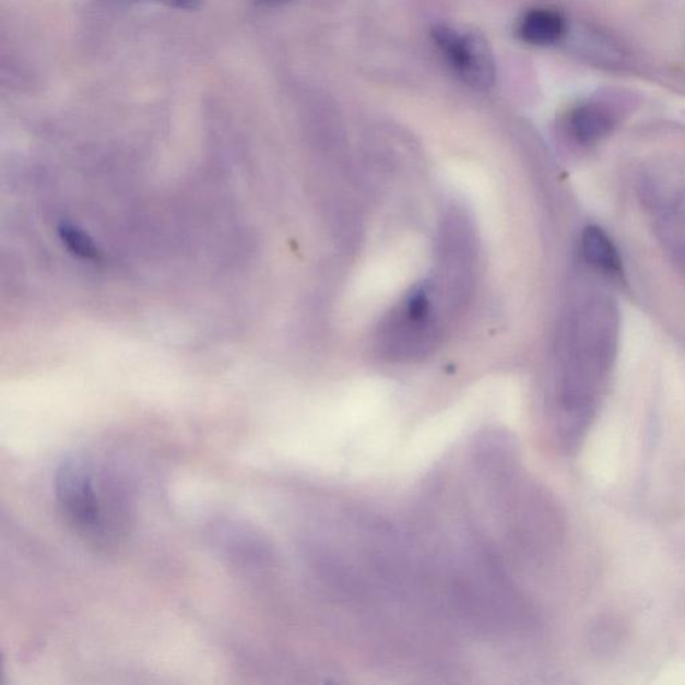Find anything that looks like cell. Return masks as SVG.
Segmentation results:
<instances>
[{
  "label": "cell",
  "mask_w": 685,
  "mask_h": 685,
  "mask_svg": "<svg viewBox=\"0 0 685 685\" xmlns=\"http://www.w3.org/2000/svg\"><path fill=\"white\" fill-rule=\"evenodd\" d=\"M615 127L611 111L606 107L593 104L577 106L568 118V129L576 141L592 145L611 133Z\"/></svg>",
  "instance_id": "277c9868"
},
{
  "label": "cell",
  "mask_w": 685,
  "mask_h": 685,
  "mask_svg": "<svg viewBox=\"0 0 685 685\" xmlns=\"http://www.w3.org/2000/svg\"><path fill=\"white\" fill-rule=\"evenodd\" d=\"M432 37L468 85L479 91L493 87L496 82V62L484 34L475 29L460 33L448 25H437L432 29Z\"/></svg>",
  "instance_id": "3957f363"
},
{
  "label": "cell",
  "mask_w": 685,
  "mask_h": 685,
  "mask_svg": "<svg viewBox=\"0 0 685 685\" xmlns=\"http://www.w3.org/2000/svg\"><path fill=\"white\" fill-rule=\"evenodd\" d=\"M54 494L61 515L80 538L107 546L118 538L122 515L116 492L85 457L70 456L54 475Z\"/></svg>",
  "instance_id": "6da1fadb"
},
{
  "label": "cell",
  "mask_w": 685,
  "mask_h": 685,
  "mask_svg": "<svg viewBox=\"0 0 685 685\" xmlns=\"http://www.w3.org/2000/svg\"><path fill=\"white\" fill-rule=\"evenodd\" d=\"M440 336V320L403 300L383 321L380 353L392 361H413L430 354Z\"/></svg>",
  "instance_id": "7a4b0ae2"
},
{
  "label": "cell",
  "mask_w": 685,
  "mask_h": 685,
  "mask_svg": "<svg viewBox=\"0 0 685 685\" xmlns=\"http://www.w3.org/2000/svg\"><path fill=\"white\" fill-rule=\"evenodd\" d=\"M565 21L562 14L550 9L530 10L518 25L523 42L534 46H550L562 39Z\"/></svg>",
  "instance_id": "8992f818"
},
{
  "label": "cell",
  "mask_w": 685,
  "mask_h": 685,
  "mask_svg": "<svg viewBox=\"0 0 685 685\" xmlns=\"http://www.w3.org/2000/svg\"><path fill=\"white\" fill-rule=\"evenodd\" d=\"M153 2L163 3L170 9L193 11L200 9L202 0H153Z\"/></svg>",
  "instance_id": "52a82bcc"
},
{
  "label": "cell",
  "mask_w": 685,
  "mask_h": 685,
  "mask_svg": "<svg viewBox=\"0 0 685 685\" xmlns=\"http://www.w3.org/2000/svg\"><path fill=\"white\" fill-rule=\"evenodd\" d=\"M583 258L598 270L615 277L624 276L622 256L612 238L598 225H589L581 238Z\"/></svg>",
  "instance_id": "5b68a950"
},
{
  "label": "cell",
  "mask_w": 685,
  "mask_h": 685,
  "mask_svg": "<svg viewBox=\"0 0 685 685\" xmlns=\"http://www.w3.org/2000/svg\"><path fill=\"white\" fill-rule=\"evenodd\" d=\"M258 2L265 5H280L291 2V0H258Z\"/></svg>",
  "instance_id": "ba28073f"
}]
</instances>
